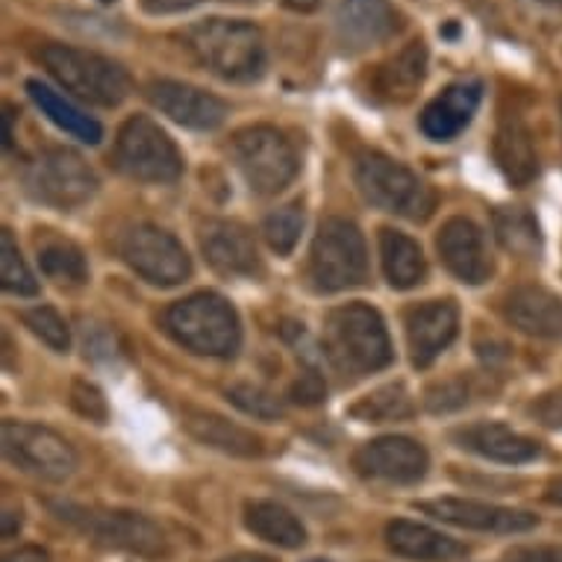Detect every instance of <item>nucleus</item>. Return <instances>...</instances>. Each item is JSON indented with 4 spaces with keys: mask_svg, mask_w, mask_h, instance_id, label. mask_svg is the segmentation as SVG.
Listing matches in <instances>:
<instances>
[{
    "mask_svg": "<svg viewBox=\"0 0 562 562\" xmlns=\"http://www.w3.org/2000/svg\"><path fill=\"white\" fill-rule=\"evenodd\" d=\"M507 322L533 339H562V297L544 286L513 289L504 304Z\"/></svg>",
    "mask_w": 562,
    "mask_h": 562,
    "instance_id": "nucleus-21",
    "label": "nucleus"
},
{
    "mask_svg": "<svg viewBox=\"0 0 562 562\" xmlns=\"http://www.w3.org/2000/svg\"><path fill=\"white\" fill-rule=\"evenodd\" d=\"M98 3H119V0H98Z\"/></svg>",
    "mask_w": 562,
    "mask_h": 562,
    "instance_id": "nucleus-50",
    "label": "nucleus"
},
{
    "mask_svg": "<svg viewBox=\"0 0 562 562\" xmlns=\"http://www.w3.org/2000/svg\"><path fill=\"white\" fill-rule=\"evenodd\" d=\"M203 0H142V10L150 15H171V12H186L198 7Z\"/></svg>",
    "mask_w": 562,
    "mask_h": 562,
    "instance_id": "nucleus-42",
    "label": "nucleus"
},
{
    "mask_svg": "<svg viewBox=\"0 0 562 562\" xmlns=\"http://www.w3.org/2000/svg\"><path fill=\"white\" fill-rule=\"evenodd\" d=\"M38 266L54 283H63V286H80L89 277L83 250L77 248L75 241L56 239V236L38 241Z\"/></svg>",
    "mask_w": 562,
    "mask_h": 562,
    "instance_id": "nucleus-31",
    "label": "nucleus"
},
{
    "mask_svg": "<svg viewBox=\"0 0 562 562\" xmlns=\"http://www.w3.org/2000/svg\"><path fill=\"white\" fill-rule=\"evenodd\" d=\"M0 283L10 295L33 297L38 292V280L27 268L24 257H21L19 245L10 236V231L0 233Z\"/></svg>",
    "mask_w": 562,
    "mask_h": 562,
    "instance_id": "nucleus-33",
    "label": "nucleus"
},
{
    "mask_svg": "<svg viewBox=\"0 0 562 562\" xmlns=\"http://www.w3.org/2000/svg\"><path fill=\"white\" fill-rule=\"evenodd\" d=\"M27 92L30 98L36 101L38 110L45 112L47 119L54 121L59 130H65L68 136L80 138V142H89V145H98V142H101V124L94 119H89V115H83L71 101H65L63 94H56L50 86H45L42 80H27Z\"/></svg>",
    "mask_w": 562,
    "mask_h": 562,
    "instance_id": "nucleus-29",
    "label": "nucleus"
},
{
    "mask_svg": "<svg viewBox=\"0 0 562 562\" xmlns=\"http://www.w3.org/2000/svg\"><path fill=\"white\" fill-rule=\"evenodd\" d=\"M145 94L162 115L183 127L215 130L227 119V103L222 98L203 92L198 86L180 83V80H154Z\"/></svg>",
    "mask_w": 562,
    "mask_h": 562,
    "instance_id": "nucleus-16",
    "label": "nucleus"
},
{
    "mask_svg": "<svg viewBox=\"0 0 562 562\" xmlns=\"http://www.w3.org/2000/svg\"><path fill=\"white\" fill-rule=\"evenodd\" d=\"M380 259L383 274L395 289H413L427 277V259L418 241L397 231L380 233Z\"/></svg>",
    "mask_w": 562,
    "mask_h": 562,
    "instance_id": "nucleus-28",
    "label": "nucleus"
},
{
    "mask_svg": "<svg viewBox=\"0 0 562 562\" xmlns=\"http://www.w3.org/2000/svg\"><path fill=\"white\" fill-rule=\"evenodd\" d=\"M413 395L406 392L404 383H389V386L374 389L371 395L350 406V415L360 418V422H369V425L406 422V418H413Z\"/></svg>",
    "mask_w": 562,
    "mask_h": 562,
    "instance_id": "nucleus-32",
    "label": "nucleus"
},
{
    "mask_svg": "<svg viewBox=\"0 0 562 562\" xmlns=\"http://www.w3.org/2000/svg\"><path fill=\"white\" fill-rule=\"evenodd\" d=\"M313 562H327V560H313Z\"/></svg>",
    "mask_w": 562,
    "mask_h": 562,
    "instance_id": "nucleus-51",
    "label": "nucleus"
},
{
    "mask_svg": "<svg viewBox=\"0 0 562 562\" xmlns=\"http://www.w3.org/2000/svg\"><path fill=\"white\" fill-rule=\"evenodd\" d=\"M194 63L227 83H254L266 75L268 50L262 30L245 19H203L180 33Z\"/></svg>",
    "mask_w": 562,
    "mask_h": 562,
    "instance_id": "nucleus-1",
    "label": "nucleus"
},
{
    "mask_svg": "<svg viewBox=\"0 0 562 562\" xmlns=\"http://www.w3.org/2000/svg\"><path fill=\"white\" fill-rule=\"evenodd\" d=\"M222 562H274L271 557H262V553H236V557H227Z\"/></svg>",
    "mask_w": 562,
    "mask_h": 562,
    "instance_id": "nucleus-48",
    "label": "nucleus"
},
{
    "mask_svg": "<svg viewBox=\"0 0 562 562\" xmlns=\"http://www.w3.org/2000/svg\"><path fill=\"white\" fill-rule=\"evenodd\" d=\"M201 250L206 262L227 277H254L262 271L254 236L239 222H206L201 227Z\"/></svg>",
    "mask_w": 562,
    "mask_h": 562,
    "instance_id": "nucleus-18",
    "label": "nucleus"
},
{
    "mask_svg": "<svg viewBox=\"0 0 562 562\" xmlns=\"http://www.w3.org/2000/svg\"><path fill=\"white\" fill-rule=\"evenodd\" d=\"M386 542L397 557L418 562H451L469 553V548L451 536L439 533L434 527L418 525V521H406V518H397L386 527Z\"/></svg>",
    "mask_w": 562,
    "mask_h": 562,
    "instance_id": "nucleus-25",
    "label": "nucleus"
},
{
    "mask_svg": "<svg viewBox=\"0 0 562 562\" xmlns=\"http://www.w3.org/2000/svg\"><path fill=\"white\" fill-rule=\"evenodd\" d=\"M38 63L45 65L47 75L54 77L65 92H71L92 106L110 110V106L127 101L130 92H133V80H130L124 65H119L110 56L86 50V47L47 42L38 50Z\"/></svg>",
    "mask_w": 562,
    "mask_h": 562,
    "instance_id": "nucleus-2",
    "label": "nucleus"
},
{
    "mask_svg": "<svg viewBox=\"0 0 562 562\" xmlns=\"http://www.w3.org/2000/svg\"><path fill=\"white\" fill-rule=\"evenodd\" d=\"M3 562H47V551L36 548V544H27V548H19L3 557Z\"/></svg>",
    "mask_w": 562,
    "mask_h": 562,
    "instance_id": "nucleus-44",
    "label": "nucleus"
},
{
    "mask_svg": "<svg viewBox=\"0 0 562 562\" xmlns=\"http://www.w3.org/2000/svg\"><path fill=\"white\" fill-rule=\"evenodd\" d=\"M324 350L339 371L362 378L392 362V341L378 310L348 304L333 310L324 322Z\"/></svg>",
    "mask_w": 562,
    "mask_h": 562,
    "instance_id": "nucleus-3",
    "label": "nucleus"
},
{
    "mask_svg": "<svg viewBox=\"0 0 562 562\" xmlns=\"http://www.w3.org/2000/svg\"><path fill=\"white\" fill-rule=\"evenodd\" d=\"M324 395H327V389H324V380L318 378L315 371L301 374L295 386H292V401H295V404L315 406V404H322Z\"/></svg>",
    "mask_w": 562,
    "mask_h": 562,
    "instance_id": "nucleus-40",
    "label": "nucleus"
},
{
    "mask_svg": "<svg viewBox=\"0 0 562 562\" xmlns=\"http://www.w3.org/2000/svg\"><path fill=\"white\" fill-rule=\"evenodd\" d=\"M560 115H562V103H560Z\"/></svg>",
    "mask_w": 562,
    "mask_h": 562,
    "instance_id": "nucleus-52",
    "label": "nucleus"
},
{
    "mask_svg": "<svg viewBox=\"0 0 562 562\" xmlns=\"http://www.w3.org/2000/svg\"><path fill=\"white\" fill-rule=\"evenodd\" d=\"M460 448L471 453H480L486 460L504 462V465H521L539 457V442L530 436L516 434L513 427L495 425V422H480V425L462 427L453 434Z\"/></svg>",
    "mask_w": 562,
    "mask_h": 562,
    "instance_id": "nucleus-23",
    "label": "nucleus"
},
{
    "mask_svg": "<svg viewBox=\"0 0 562 562\" xmlns=\"http://www.w3.org/2000/svg\"><path fill=\"white\" fill-rule=\"evenodd\" d=\"M369 274V254L360 227L348 218H324L310 250V277L322 292L360 286Z\"/></svg>",
    "mask_w": 562,
    "mask_h": 562,
    "instance_id": "nucleus-8",
    "label": "nucleus"
},
{
    "mask_svg": "<svg viewBox=\"0 0 562 562\" xmlns=\"http://www.w3.org/2000/svg\"><path fill=\"white\" fill-rule=\"evenodd\" d=\"M54 513L71 525L92 542L115 548V551H130L138 557H159L166 553L168 539L166 530L150 521L142 513L130 509H103V507H80V504H54Z\"/></svg>",
    "mask_w": 562,
    "mask_h": 562,
    "instance_id": "nucleus-6",
    "label": "nucleus"
},
{
    "mask_svg": "<svg viewBox=\"0 0 562 562\" xmlns=\"http://www.w3.org/2000/svg\"><path fill=\"white\" fill-rule=\"evenodd\" d=\"M353 469L362 477L386 480V483H418L430 469L425 445L406 436H383L374 442H366L353 453Z\"/></svg>",
    "mask_w": 562,
    "mask_h": 562,
    "instance_id": "nucleus-15",
    "label": "nucleus"
},
{
    "mask_svg": "<svg viewBox=\"0 0 562 562\" xmlns=\"http://www.w3.org/2000/svg\"><path fill=\"white\" fill-rule=\"evenodd\" d=\"M115 162L124 175L142 183H175L183 175L180 150L166 130L148 115H133L121 124Z\"/></svg>",
    "mask_w": 562,
    "mask_h": 562,
    "instance_id": "nucleus-9",
    "label": "nucleus"
},
{
    "mask_svg": "<svg viewBox=\"0 0 562 562\" xmlns=\"http://www.w3.org/2000/svg\"><path fill=\"white\" fill-rule=\"evenodd\" d=\"M436 248L442 254V262L448 266L457 280L469 283V286H480L492 277V257L486 250V239L474 222L469 218H451L445 224Z\"/></svg>",
    "mask_w": 562,
    "mask_h": 562,
    "instance_id": "nucleus-19",
    "label": "nucleus"
},
{
    "mask_svg": "<svg viewBox=\"0 0 562 562\" xmlns=\"http://www.w3.org/2000/svg\"><path fill=\"white\" fill-rule=\"evenodd\" d=\"M518 7H521L530 19L562 24V0H518Z\"/></svg>",
    "mask_w": 562,
    "mask_h": 562,
    "instance_id": "nucleus-41",
    "label": "nucleus"
},
{
    "mask_svg": "<svg viewBox=\"0 0 562 562\" xmlns=\"http://www.w3.org/2000/svg\"><path fill=\"white\" fill-rule=\"evenodd\" d=\"M457 330H460V313L451 301H427L413 306L406 313V341L415 366L427 369L430 362L439 360L445 348L457 339Z\"/></svg>",
    "mask_w": 562,
    "mask_h": 562,
    "instance_id": "nucleus-17",
    "label": "nucleus"
},
{
    "mask_svg": "<svg viewBox=\"0 0 562 562\" xmlns=\"http://www.w3.org/2000/svg\"><path fill=\"white\" fill-rule=\"evenodd\" d=\"M462 3H469V7H474V10H477V7H483L486 0H462Z\"/></svg>",
    "mask_w": 562,
    "mask_h": 562,
    "instance_id": "nucleus-49",
    "label": "nucleus"
},
{
    "mask_svg": "<svg viewBox=\"0 0 562 562\" xmlns=\"http://www.w3.org/2000/svg\"><path fill=\"white\" fill-rule=\"evenodd\" d=\"M19 530H21V513L7 509V513H3V539H12Z\"/></svg>",
    "mask_w": 562,
    "mask_h": 562,
    "instance_id": "nucleus-45",
    "label": "nucleus"
},
{
    "mask_svg": "<svg viewBox=\"0 0 562 562\" xmlns=\"http://www.w3.org/2000/svg\"><path fill=\"white\" fill-rule=\"evenodd\" d=\"M495 236L509 254L521 259H536L542 254V231H539L533 213H527L521 206L495 210Z\"/></svg>",
    "mask_w": 562,
    "mask_h": 562,
    "instance_id": "nucleus-30",
    "label": "nucleus"
},
{
    "mask_svg": "<svg viewBox=\"0 0 562 562\" xmlns=\"http://www.w3.org/2000/svg\"><path fill=\"white\" fill-rule=\"evenodd\" d=\"M21 322L27 324L30 333L38 336V339L50 345L54 350L65 353V350L71 348V330H68V324L56 310L50 306H36V310H27V313L21 315Z\"/></svg>",
    "mask_w": 562,
    "mask_h": 562,
    "instance_id": "nucleus-35",
    "label": "nucleus"
},
{
    "mask_svg": "<svg viewBox=\"0 0 562 562\" xmlns=\"http://www.w3.org/2000/svg\"><path fill=\"white\" fill-rule=\"evenodd\" d=\"M425 404L430 413H451V409H460V406L469 404V383L465 378L445 380V383H436V386L427 389Z\"/></svg>",
    "mask_w": 562,
    "mask_h": 562,
    "instance_id": "nucleus-37",
    "label": "nucleus"
},
{
    "mask_svg": "<svg viewBox=\"0 0 562 562\" xmlns=\"http://www.w3.org/2000/svg\"><path fill=\"white\" fill-rule=\"evenodd\" d=\"M71 406H75L80 415H86L89 422H98V425H103L106 415H110V409H106V397H103L101 389L92 386V383H86V380H77L75 386H71Z\"/></svg>",
    "mask_w": 562,
    "mask_h": 562,
    "instance_id": "nucleus-38",
    "label": "nucleus"
},
{
    "mask_svg": "<svg viewBox=\"0 0 562 562\" xmlns=\"http://www.w3.org/2000/svg\"><path fill=\"white\" fill-rule=\"evenodd\" d=\"M27 186L42 203H50L56 210H75L98 192V175L77 150L54 148L33 162Z\"/></svg>",
    "mask_w": 562,
    "mask_h": 562,
    "instance_id": "nucleus-12",
    "label": "nucleus"
},
{
    "mask_svg": "<svg viewBox=\"0 0 562 562\" xmlns=\"http://www.w3.org/2000/svg\"><path fill=\"white\" fill-rule=\"evenodd\" d=\"M418 509L425 516H434L436 521L445 525L465 527V530H480V533H527L539 525V516L527 513V509L498 507V504H486V501H469V498H439V501H422Z\"/></svg>",
    "mask_w": 562,
    "mask_h": 562,
    "instance_id": "nucleus-14",
    "label": "nucleus"
},
{
    "mask_svg": "<svg viewBox=\"0 0 562 562\" xmlns=\"http://www.w3.org/2000/svg\"><path fill=\"white\" fill-rule=\"evenodd\" d=\"M333 27L345 54H366L395 38L397 30L404 27V19L389 0H339Z\"/></svg>",
    "mask_w": 562,
    "mask_h": 562,
    "instance_id": "nucleus-13",
    "label": "nucleus"
},
{
    "mask_svg": "<svg viewBox=\"0 0 562 562\" xmlns=\"http://www.w3.org/2000/svg\"><path fill=\"white\" fill-rule=\"evenodd\" d=\"M166 330L183 348L201 357L227 360L241 345L239 315L215 292H198V295L177 301L166 313Z\"/></svg>",
    "mask_w": 562,
    "mask_h": 562,
    "instance_id": "nucleus-4",
    "label": "nucleus"
},
{
    "mask_svg": "<svg viewBox=\"0 0 562 562\" xmlns=\"http://www.w3.org/2000/svg\"><path fill=\"white\" fill-rule=\"evenodd\" d=\"M483 98V86L477 80H462V83L448 86L442 94H436L422 112V130L434 142H451L469 127L474 112Z\"/></svg>",
    "mask_w": 562,
    "mask_h": 562,
    "instance_id": "nucleus-22",
    "label": "nucleus"
},
{
    "mask_svg": "<svg viewBox=\"0 0 562 562\" xmlns=\"http://www.w3.org/2000/svg\"><path fill=\"white\" fill-rule=\"evenodd\" d=\"M530 415H533L536 422L548 430H560L562 427V389L557 392H544L533 401L530 406Z\"/></svg>",
    "mask_w": 562,
    "mask_h": 562,
    "instance_id": "nucleus-39",
    "label": "nucleus"
},
{
    "mask_svg": "<svg viewBox=\"0 0 562 562\" xmlns=\"http://www.w3.org/2000/svg\"><path fill=\"white\" fill-rule=\"evenodd\" d=\"M231 154L245 183L257 194L283 192L297 175L292 142L271 124H250L233 133Z\"/></svg>",
    "mask_w": 562,
    "mask_h": 562,
    "instance_id": "nucleus-7",
    "label": "nucleus"
},
{
    "mask_svg": "<svg viewBox=\"0 0 562 562\" xmlns=\"http://www.w3.org/2000/svg\"><path fill=\"white\" fill-rule=\"evenodd\" d=\"M245 527L262 542L286 551H295L306 542V527L301 525V518L274 501H250L245 507Z\"/></svg>",
    "mask_w": 562,
    "mask_h": 562,
    "instance_id": "nucleus-27",
    "label": "nucleus"
},
{
    "mask_svg": "<svg viewBox=\"0 0 562 562\" xmlns=\"http://www.w3.org/2000/svg\"><path fill=\"white\" fill-rule=\"evenodd\" d=\"M357 186L362 198L383 213H395L409 222H425L436 210V192L401 166L397 159L383 154H366L357 162Z\"/></svg>",
    "mask_w": 562,
    "mask_h": 562,
    "instance_id": "nucleus-5",
    "label": "nucleus"
},
{
    "mask_svg": "<svg viewBox=\"0 0 562 562\" xmlns=\"http://www.w3.org/2000/svg\"><path fill=\"white\" fill-rule=\"evenodd\" d=\"M283 7H289V10L295 12H313L322 7V0H283Z\"/></svg>",
    "mask_w": 562,
    "mask_h": 562,
    "instance_id": "nucleus-47",
    "label": "nucleus"
},
{
    "mask_svg": "<svg viewBox=\"0 0 562 562\" xmlns=\"http://www.w3.org/2000/svg\"><path fill=\"white\" fill-rule=\"evenodd\" d=\"M183 425L198 442L210 445L215 451L233 453V457H259L262 453V439L245 427L227 422L224 415L192 409V413H186Z\"/></svg>",
    "mask_w": 562,
    "mask_h": 562,
    "instance_id": "nucleus-26",
    "label": "nucleus"
},
{
    "mask_svg": "<svg viewBox=\"0 0 562 562\" xmlns=\"http://www.w3.org/2000/svg\"><path fill=\"white\" fill-rule=\"evenodd\" d=\"M492 154L498 162L501 175L507 177L513 186H527L539 171L536 162L533 136L516 112H504L495 130V142H492Z\"/></svg>",
    "mask_w": 562,
    "mask_h": 562,
    "instance_id": "nucleus-24",
    "label": "nucleus"
},
{
    "mask_svg": "<svg viewBox=\"0 0 562 562\" xmlns=\"http://www.w3.org/2000/svg\"><path fill=\"white\" fill-rule=\"evenodd\" d=\"M427 63H430V54H427L425 38H413L409 45L401 47L395 56H389L386 63H380L371 71V98L380 103L413 101L415 92L425 83Z\"/></svg>",
    "mask_w": 562,
    "mask_h": 562,
    "instance_id": "nucleus-20",
    "label": "nucleus"
},
{
    "mask_svg": "<svg viewBox=\"0 0 562 562\" xmlns=\"http://www.w3.org/2000/svg\"><path fill=\"white\" fill-rule=\"evenodd\" d=\"M301 231H304V206L301 203H286L274 213L268 215L266 224H262V233H266V241L271 245V250H277L280 257H289L295 250L297 239H301Z\"/></svg>",
    "mask_w": 562,
    "mask_h": 562,
    "instance_id": "nucleus-34",
    "label": "nucleus"
},
{
    "mask_svg": "<svg viewBox=\"0 0 562 562\" xmlns=\"http://www.w3.org/2000/svg\"><path fill=\"white\" fill-rule=\"evenodd\" d=\"M507 562H562V548H525L509 553Z\"/></svg>",
    "mask_w": 562,
    "mask_h": 562,
    "instance_id": "nucleus-43",
    "label": "nucleus"
},
{
    "mask_svg": "<svg viewBox=\"0 0 562 562\" xmlns=\"http://www.w3.org/2000/svg\"><path fill=\"white\" fill-rule=\"evenodd\" d=\"M121 259L154 286H177L192 274V259L183 245L154 224H138L121 236Z\"/></svg>",
    "mask_w": 562,
    "mask_h": 562,
    "instance_id": "nucleus-11",
    "label": "nucleus"
},
{
    "mask_svg": "<svg viewBox=\"0 0 562 562\" xmlns=\"http://www.w3.org/2000/svg\"><path fill=\"white\" fill-rule=\"evenodd\" d=\"M227 397L239 406L241 413L254 415V418H262V422H274V418L283 415L280 401H277L271 392H266V389L254 386V383H239V386H233L231 392H227Z\"/></svg>",
    "mask_w": 562,
    "mask_h": 562,
    "instance_id": "nucleus-36",
    "label": "nucleus"
},
{
    "mask_svg": "<svg viewBox=\"0 0 562 562\" xmlns=\"http://www.w3.org/2000/svg\"><path fill=\"white\" fill-rule=\"evenodd\" d=\"M544 498H548V504H553V507H562V477L551 480L548 483V492H544Z\"/></svg>",
    "mask_w": 562,
    "mask_h": 562,
    "instance_id": "nucleus-46",
    "label": "nucleus"
},
{
    "mask_svg": "<svg viewBox=\"0 0 562 562\" xmlns=\"http://www.w3.org/2000/svg\"><path fill=\"white\" fill-rule=\"evenodd\" d=\"M0 439H3L7 460L27 474H36L50 483H59L75 474V448L50 427L30 425V422H3Z\"/></svg>",
    "mask_w": 562,
    "mask_h": 562,
    "instance_id": "nucleus-10",
    "label": "nucleus"
}]
</instances>
